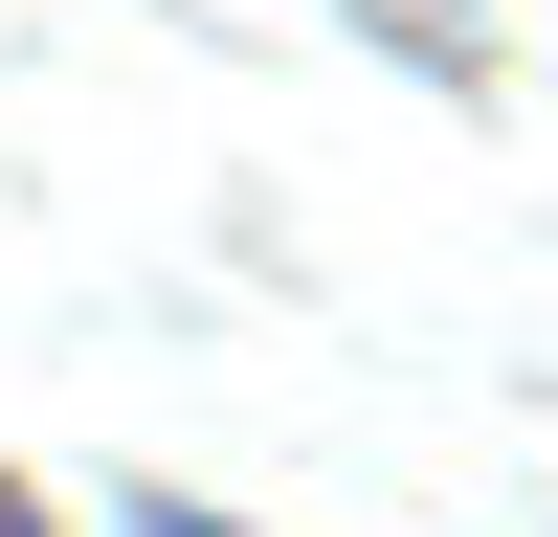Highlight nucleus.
<instances>
[{"label": "nucleus", "mask_w": 558, "mask_h": 537, "mask_svg": "<svg viewBox=\"0 0 558 537\" xmlns=\"http://www.w3.org/2000/svg\"><path fill=\"white\" fill-rule=\"evenodd\" d=\"M112 537H223V515H112Z\"/></svg>", "instance_id": "nucleus-1"}, {"label": "nucleus", "mask_w": 558, "mask_h": 537, "mask_svg": "<svg viewBox=\"0 0 558 537\" xmlns=\"http://www.w3.org/2000/svg\"><path fill=\"white\" fill-rule=\"evenodd\" d=\"M0 537H45V515H23V492H0Z\"/></svg>", "instance_id": "nucleus-2"}]
</instances>
